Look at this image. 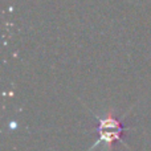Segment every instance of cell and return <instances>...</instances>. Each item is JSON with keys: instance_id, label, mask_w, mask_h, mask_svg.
Wrapping results in <instances>:
<instances>
[{"instance_id": "obj_1", "label": "cell", "mask_w": 151, "mask_h": 151, "mask_svg": "<svg viewBox=\"0 0 151 151\" xmlns=\"http://www.w3.org/2000/svg\"><path fill=\"white\" fill-rule=\"evenodd\" d=\"M90 113L96 117L97 122H98L97 127L93 129V131H90V133H97L98 134V138H97V141L94 142L93 146H91L88 151H93L96 147H98L99 145H102L107 151H113L114 145L117 143L118 141L122 142L126 147H129L123 134H125V131L129 130L130 127L126 126L125 123L114 114L113 110H109L105 115L94 114L93 110H90Z\"/></svg>"}]
</instances>
